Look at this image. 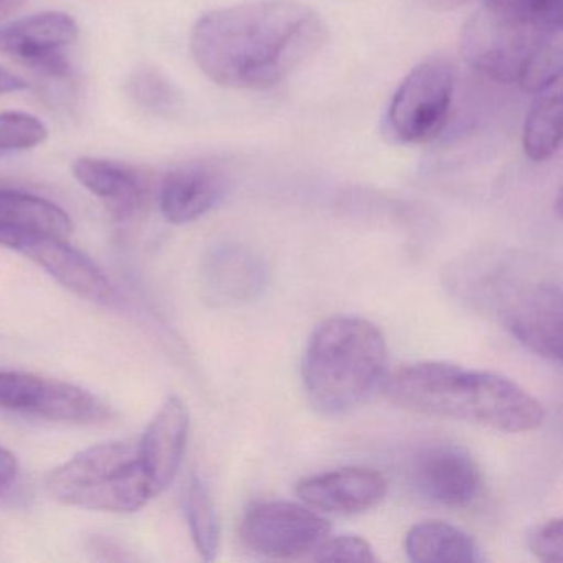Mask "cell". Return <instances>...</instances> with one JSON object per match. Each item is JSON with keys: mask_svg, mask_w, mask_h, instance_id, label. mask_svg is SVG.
I'll list each match as a JSON object with an SVG mask.
<instances>
[{"mask_svg": "<svg viewBox=\"0 0 563 563\" xmlns=\"http://www.w3.org/2000/svg\"><path fill=\"white\" fill-rule=\"evenodd\" d=\"M328 38L324 19L291 0H262L203 15L190 52L206 77L233 90H268L308 64Z\"/></svg>", "mask_w": 563, "mask_h": 563, "instance_id": "obj_1", "label": "cell"}, {"mask_svg": "<svg viewBox=\"0 0 563 563\" xmlns=\"http://www.w3.org/2000/svg\"><path fill=\"white\" fill-rule=\"evenodd\" d=\"M385 397L415 413L466 421L504 433L542 427L545 408L503 375L446 362H418L387 375Z\"/></svg>", "mask_w": 563, "mask_h": 563, "instance_id": "obj_2", "label": "cell"}, {"mask_svg": "<svg viewBox=\"0 0 563 563\" xmlns=\"http://www.w3.org/2000/svg\"><path fill=\"white\" fill-rule=\"evenodd\" d=\"M309 404L341 417L367 404L388 375V347L380 329L358 316H334L318 325L302 357Z\"/></svg>", "mask_w": 563, "mask_h": 563, "instance_id": "obj_3", "label": "cell"}, {"mask_svg": "<svg viewBox=\"0 0 563 563\" xmlns=\"http://www.w3.org/2000/svg\"><path fill=\"white\" fill-rule=\"evenodd\" d=\"M57 503L98 512L126 514L156 496L137 440L95 444L54 467L45 477Z\"/></svg>", "mask_w": 563, "mask_h": 563, "instance_id": "obj_4", "label": "cell"}, {"mask_svg": "<svg viewBox=\"0 0 563 563\" xmlns=\"http://www.w3.org/2000/svg\"><path fill=\"white\" fill-rule=\"evenodd\" d=\"M489 291L504 328L532 354L562 361L563 296L552 279L504 278L481 286Z\"/></svg>", "mask_w": 563, "mask_h": 563, "instance_id": "obj_5", "label": "cell"}, {"mask_svg": "<svg viewBox=\"0 0 563 563\" xmlns=\"http://www.w3.org/2000/svg\"><path fill=\"white\" fill-rule=\"evenodd\" d=\"M454 67L443 57L421 62L395 90L385 131L398 144H427L440 136L450 118Z\"/></svg>", "mask_w": 563, "mask_h": 563, "instance_id": "obj_6", "label": "cell"}, {"mask_svg": "<svg viewBox=\"0 0 563 563\" xmlns=\"http://www.w3.org/2000/svg\"><path fill=\"white\" fill-rule=\"evenodd\" d=\"M553 32L537 31L489 8H481L464 25V60L483 77L499 84H519L536 45Z\"/></svg>", "mask_w": 563, "mask_h": 563, "instance_id": "obj_7", "label": "cell"}, {"mask_svg": "<svg viewBox=\"0 0 563 563\" xmlns=\"http://www.w3.org/2000/svg\"><path fill=\"white\" fill-rule=\"evenodd\" d=\"M0 410L65 424H103L113 411L78 385L25 372L0 371Z\"/></svg>", "mask_w": 563, "mask_h": 563, "instance_id": "obj_8", "label": "cell"}, {"mask_svg": "<svg viewBox=\"0 0 563 563\" xmlns=\"http://www.w3.org/2000/svg\"><path fill=\"white\" fill-rule=\"evenodd\" d=\"M329 536L331 523L318 510L286 500L252 507L240 526L243 545L268 559H301Z\"/></svg>", "mask_w": 563, "mask_h": 563, "instance_id": "obj_9", "label": "cell"}, {"mask_svg": "<svg viewBox=\"0 0 563 563\" xmlns=\"http://www.w3.org/2000/svg\"><path fill=\"white\" fill-rule=\"evenodd\" d=\"M80 35L77 21L58 11L38 12L0 25V54L31 67L52 81L70 80L67 48Z\"/></svg>", "mask_w": 563, "mask_h": 563, "instance_id": "obj_10", "label": "cell"}, {"mask_svg": "<svg viewBox=\"0 0 563 563\" xmlns=\"http://www.w3.org/2000/svg\"><path fill=\"white\" fill-rule=\"evenodd\" d=\"M9 240L11 242L5 249L27 256L74 295L97 305L113 301L114 286L111 279L90 256L68 245L65 239L15 229Z\"/></svg>", "mask_w": 563, "mask_h": 563, "instance_id": "obj_11", "label": "cell"}, {"mask_svg": "<svg viewBox=\"0 0 563 563\" xmlns=\"http://www.w3.org/2000/svg\"><path fill=\"white\" fill-rule=\"evenodd\" d=\"M411 481L421 496L444 507H470L483 489L476 460L457 444L437 443L423 448L411 463Z\"/></svg>", "mask_w": 563, "mask_h": 563, "instance_id": "obj_12", "label": "cell"}, {"mask_svg": "<svg viewBox=\"0 0 563 563\" xmlns=\"http://www.w3.org/2000/svg\"><path fill=\"white\" fill-rule=\"evenodd\" d=\"M388 493V481L380 471L364 466L339 467L299 481L296 496L318 512H365L382 503Z\"/></svg>", "mask_w": 563, "mask_h": 563, "instance_id": "obj_13", "label": "cell"}, {"mask_svg": "<svg viewBox=\"0 0 563 563\" xmlns=\"http://www.w3.org/2000/svg\"><path fill=\"white\" fill-rule=\"evenodd\" d=\"M200 286L212 305L239 306L255 301L266 286L265 263L245 246L222 243L203 256Z\"/></svg>", "mask_w": 563, "mask_h": 563, "instance_id": "obj_14", "label": "cell"}, {"mask_svg": "<svg viewBox=\"0 0 563 563\" xmlns=\"http://www.w3.org/2000/svg\"><path fill=\"white\" fill-rule=\"evenodd\" d=\"M71 170L78 184L100 199L118 222L136 219L150 202V180L131 164L80 157Z\"/></svg>", "mask_w": 563, "mask_h": 563, "instance_id": "obj_15", "label": "cell"}, {"mask_svg": "<svg viewBox=\"0 0 563 563\" xmlns=\"http://www.w3.org/2000/svg\"><path fill=\"white\" fill-rule=\"evenodd\" d=\"M225 189V174L216 164L206 161L180 164L161 183V212L174 225L196 222L222 200Z\"/></svg>", "mask_w": 563, "mask_h": 563, "instance_id": "obj_16", "label": "cell"}, {"mask_svg": "<svg viewBox=\"0 0 563 563\" xmlns=\"http://www.w3.org/2000/svg\"><path fill=\"white\" fill-rule=\"evenodd\" d=\"M189 424L186 404L170 395L140 438L141 457L156 496L170 486L179 471L186 453Z\"/></svg>", "mask_w": 563, "mask_h": 563, "instance_id": "obj_17", "label": "cell"}, {"mask_svg": "<svg viewBox=\"0 0 563 563\" xmlns=\"http://www.w3.org/2000/svg\"><path fill=\"white\" fill-rule=\"evenodd\" d=\"M408 559L420 563L477 562L479 549L470 533L443 520H427L408 530L405 537Z\"/></svg>", "mask_w": 563, "mask_h": 563, "instance_id": "obj_18", "label": "cell"}, {"mask_svg": "<svg viewBox=\"0 0 563 563\" xmlns=\"http://www.w3.org/2000/svg\"><path fill=\"white\" fill-rule=\"evenodd\" d=\"M0 225L67 239L74 232L71 217L52 200L25 190L0 187Z\"/></svg>", "mask_w": 563, "mask_h": 563, "instance_id": "obj_19", "label": "cell"}, {"mask_svg": "<svg viewBox=\"0 0 563 563\" xmlns=\"http://www.w3.org/2000/svg\"><path fill=\"white\" fill-rule=\"evenodd\" d=\"M562 141V81L537 93L526 124L522 146L533 163H545L555 156Z\"/></svg>", "mask_w": 563, "mask_h": 563, "instance_id": "obj_20", "label": "cell"}, {"mask_svg": "<svg viewBox=\"0 0 563 563\" xmlns=\"http://www.w3.org/2000/svg\"><path fill=\"white\" fill-rule=\"evenodd\" d=\"M186 517L197 552L212 562L219 553L220 523L216 504L203 481L194 474L186 493Z\"/></svg>", "mask_w": 563, "mask_h": 563, "instance_id": "obj_21", "label": "cell"}, {"mask_svg": "<svg viewBox=\"0 0 563 563\" xmlns=\"http://www.w3.org/2000/svg\"><path fill=\"white\" fill-rule=\"evenodd\" d=\"M130 100L141 110L156 117H169L179 108L180 98L169 78L156 68H140L126 85Z\"/></svg>", "mask_w": 563, "mask_h": 563, "instance_id": "obj_22", "label": "cell"}, {"mask_svg": "<svg viewBox=\"0 0 563 563\" xmlns=\"http://www.w3.org/2000/svg\"><path fill=\"white\" fill-rule=\"evenodd\" d=\"M562 32L545 35L533 48L520 75L519 85L527 93H540L562 81Z\"/></svg>", "mask_w": 563, "mask_h": 563, "instance_id": "obj_23", "label": "cell"}, {"mask_svg": "<svg viewBox=\"0 0 563 563\" xmlns=\"http://www.w3.org/2000/svg\"><path fill=\"white\" fill-rule=\"evenodd\" d=\"M484 8L543 32H562L563 0H483Z\"/></svg>", "mask_w": 563, "mask_h": 563, "instance_id": "obj_24", "label": "cell"}, {"mask_svg": "<svg viewBox=\"0 0 563 563\" xmlns=\"http://www.w3.org/2000/svg\"><path fill=\"white\" fill-rule=\"evenodd\" d=\"M48 137V128L37 117L24 111L0 113V153L27 151L41 146Z\"/></svg>", "mask_w": 563, "mask_h": 563, "instance_id": "obj_25", "label": "cell"}, {"mask_svg": "<svg viewBox=\"0 0 563 563\" xmlns=\"http://www.w3.org/2000/svg\"><path fill=\"white\" fill-rule=\"evenodd\" d=\"M312 559L318 562H375L371 543L358 536H329Z\"/></svg>", "mask_w": 563, "mask_h": 563, "instance_id": "obj_26", "label": "cell"}, {"mask_svg": "<svg viewBox=\"0 0 563 563\" xmlns=\"http://www.w3.org/2000/svg\"><path fill=\"white\" fill-rule=\"evenodd\" d=\"M530 550L547 563L563 562V520L552 519L537 527L529 537Z\"/></svg>", "mask_w": 563, "mask_h": 563, "instance_id": "obj_27", "label": "cell"}, {"mask_svg": "<svg viewBox=\"0 0 563 563\" xmlns=\"http://www.w3.org/2000/svg\"><path fill=\"white\" fill-rule=\"evenodd\" d=\"M18 474V457L8 448L0 446V497H4L12 489Z\"/></svg>", "mask_w": 563, "mask_h": 563, "instance_id": "obj_28", "label": "cell"}, {"mask_svg": "<svg viewBox=\"0 0 563 563\" xmlns=\"http://www.w3.org/2000/svg\"><path fill=\"white\" fill-rule=\"evenodd\" d=\"M27 88L29 84L24 78L5 70V68L0 65V95L18 93V91L27 90Z\"/></svg>", "mask_w": 563, "mask_h": 563, "instance_id": "obj_29", "label": "cell"}, {"mask_svg": "<svg viewBox=\"0 0 563 563\" xmlns=\"http://www.w3.org/2000/svg\"><path fill=\"white\" fill-rule=\"evenodd\" d=\"M22 4H24V0H0V21L18 11Z\"/></svg>", "mask_w": 563, "mask_h": 563, "instance_id": "obj_30", "label": "cell"}]
</instances>
